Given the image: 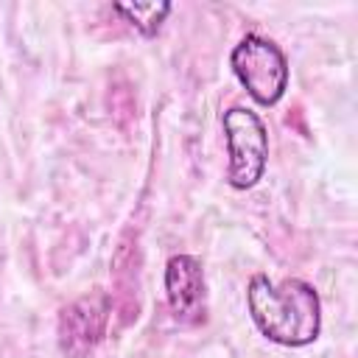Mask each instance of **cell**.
Listing matches in <instances>:
<instances>
[{
  "mask_svg": "<svg viewBox=\"0 0 358 358\" xmlns=\"http://www.w3.org/2000/svg\"><path fill=\"white\" fill-rule=\"evenodd\" d=\"M229 67L249 98L260 106H274L288 90V59L268 36L246 34L232 48Z\"/></svg>",
  "mask_w": 358,
  "mask_h": 358,
  "instance_id": "cell-3",
  "label": "cell"
},
{
  "mask_svg": "<svg viewBox=\"0 0 358 358\" xmlns=\"http://www.w3.org/2000/svg\"><path fill=\"white\" fill-rule=\"evenodd\" d=\"M165 299L176 322L199 324L204 322L207 294L204 268L193 255H171L165 263Z\"/></svg>",
  "mask_w": 358,
  "mask_h": 358,
  "instance_id": "cell-5",
  "label": "cell"
},
{
  "mask_svg": "<svg viewBox=\"0 0 358 358\" xmlns=\"http://www.w3.org/2000/svg\"><path fill=\"white\" fill-rule=\"evenodd\" d=\"M224 143H227V185L232 190L255 187L268 162V131L263 117L249 106H229L221 115Z\"/></svg>",
  "mask_w": 358,
  "mask_h": 358,
  "instance_id": "cell-2",
  "label": "cell"
},
{
  "mask_svg": "<svg viewBox=\"0 0 358 358\" xmlns=\"http://www.w3.org/2000/svg\"><path fill=\"white\" fill-rule=\"evenodd\" d=\"M112 8L143 36H154L171 14V3H115Z\"/></svg>",
  "mask_w": 358,
  "mask_h": 358,
  "instance_id": "cell-6",
  "label": "cell"
},
{
  "mask_svg": "<svg viewBox=\"0 0 358 358\" xmlns=\"http://www.w3.org/2000/svg\"><path fill=\"white\" fill-rule=\"evenodd\" d=\"M246 308L255 327L274 344L308 347L322 333V299L299 277L274 282L266 274H255L246 285Z\"/></svg>",
  "mask_w": 358,
  "mask_h": 358,
  "instance_id": "cell-1",
  "label": "cell"
},
{
  "mask_svg": "<svg viewBox=\"0 0 358 358\" xmlns=\"http://www.w3.org/2000/svg\"><path fill=\"white\" fill-rule=\"evenodd\" d=\"M109 313H112V302L103 291L78 296L76 302L64 305L56 322L59 350L67 358H90V352L106 336Z\"/></svg>",
  "mask_w": 358,
  "mask_h": 358,
  "instance_id": "cell-4",
  "label": "cell"
}]
</instances>
